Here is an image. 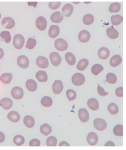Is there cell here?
<instances>
[{
	"label": "cell",
	"mask_w": 126,
	"mask_h": 150,
	"mask_svg": "<svg viewBox=\"0 0 126 150\" xmlns=\"http://www.w3.org/2000/svg\"><path fill=\"white\" fill-rule=\"evenodd\" d=\"M25 41V39L22 35L21 34H16L14 38L13 45L14 47L17 49H21L24 47Z\"/></svg>",
	"instance_id": "cell-1"
},
{
	"label": "cell",
	"mask_w": 126,
	"mask_h": 150,
	"mask_svg": "<svg viewBox=\"0 0 126 150\" xmlns=\"http://www.w3.org/2000/svg\"><path fill=\"white\" fill-rule=\"evenodd\" d=\"M72 82L73 84L77 86L83 85L85 83V79L81 73H76L72 77Z\"/></svg>",
	"instance_id": "cell-2"
},
{
	"label": "cell",
	"mask_w": 126,
	"mask_h": 150,
	"mask_svg": "<svg viewBox=\"0 0 126 150\" xmlns=\"http://www.w3.org/2000/svg\"><path fill=\"white\" fill-rule=\"evenodd\" d=\"M55 46L57 50L63 52L68 48V45L67 42L62 38H58L56 40Z\"/></svg>",
	"instance_id": "cell-3"
},
{
	"label": "cell",
	"mask_w": 126,
	"mask_h": 150,
	"mask_svg": "<svg viewBox=\"0 0 126 150\" xmlns=\"http://www.w3.org/2000/svg\"><path fill=\"white\" fill-rule=\"evenodd\" d=\"M94 127L97 130L103 131L106 129L107 123L105 120L101 118H97L94 121Z\"/></svg>",
	"instance_id": "cell-4"
},
{
	"label": "cell",
	"mask_w": 126,
	"mask_h": 150,
	"mask_svg": "<svg viewBox=\"0 0 126 150\" xmlns=\"http://www.w3.org/2000/svg\"><path fill=\"white\" fill-rule=\"evenodd\" d=\"M51 63L52 65L55 67H57L60 65L61 63V57L57 52H52L50 55Z\"/></svg>",
	"instance_id": "cell-5"
},
{
	"label": "cell",
	"mask_w": 126,
	"mask_h": 150,
	"mask_svg": "<svg viewBox=\"0 0 126 150\" xmlns=\"http://www.w3.org/2000/svg\"><path fill=\"white\" fill-rule=\"evenodd\" d=\"M12 96L16 100H20L24 96V91L22 89L18 86H15L12 89L11 92Z\"/></svg>",
	"instance_id": "cell-6"
},
{
	"label": "cell",
	"mask_w": 126,
	"mask_h": 150,
	"mask_svg": "<svg viewBox=\"0 0 126 150\" xmlns=\"http://www.w3.org/2000/svg\"><path fill=\"white\" fill-rule=\"evenodd\" d=\"M36 25L37 28L40 30H45L47 25V21L46 18L42 16L37 18L36 21Z\"/></svg>",
	"instance_id": "cell-7"
},
{
	"label": "cell",
	"mask_w": 126,
	"mask_h": 150,
	"mask_svg": "<svg viewBox=\"0 0 126 150\" xmlns=\"http://www.w3.org/2000/svg\"><path fill=\"white\" fill-rule=\"evenodd\" d=\"M17 62L18 66L22 69L27 68L29 65V59L25 55H22L19 56Z\"/></svg>",
	"instance_id": "cell-8"
},
{
	"label": "cell",
	"mask_w": 126,
	"mask_h": 150,
	"mask_svg": "<svg viewBox=\"0 0 126 150\" xmlns=\"http://www.w3.org/2000/svg\"><path fill=\"white\" fill-rule=\"evenodd\" d=\"M52 88L53 92L54 94H60L64 88L62 82L60 80H56L53 84Z\"/></svg>",
	"instance_id": "cell-9"
},
{
	"label": "cell",
	"mask_w": 126,
	"mask_h": 150,
	"mask_svg": "<svg viewBox=\"0 0 126 150\" xmlns=\"http://www.w3.org/2000/svg\"><path fill=\"white\" fill-rule=\"evenodd\" d=\"M2 24L5 28L11 29L15 26V23L14 19L12 18L6 17L4 18L2 20Z\"/></svg>",
	"instance_id": "cell-10"
},
{
	"label": "cell",
	"mask_w": 126,
	"mask_h": 150,
	"mask_svg": "<svg viewBox=\"0 0 126 150\" xmlns=\"http://www.w3.org/2000/svg\"><path fill=\"white\" fill-rule=\"evenodd\" d=\"M36 64L41 68L45 69L48 67L49 62L48 59L45 57L39 56L36 59Z\"/></svg>",
	"instance_id": "cell-11"
},
{
	"label": "cell",
	"mask_w": 126,
	"mask_h": 150,
	"mask_svg": "<svg viewBox=\"0 0 126 150\" xmlns=\"http://www.w3.org/2000/svg\"><path fill=\"white\" fill-rule=\"evenodd\" d=\"M78 115L79 119L83 123H86L89 119V114L88 111L85 108H81L78 112Z\"/></svg>",
	"instance_id": "cell-12"
},
{
	"label": "cell",
	"mask_w": 126,
	"mask_h": 150,
	"mask_svg": "<svg viewBox=\"0 0 126 150\" xmlns=\"http://www.w3.org/2000/svg\"><path fill=\"white\" fill-rule=\"evenodd\" d=\"M90 36L91 35L89 32L86 30H83L78 34V39L80 42L86 43L90 40Z\"/></svg>",
	"instance_id": "cell-13"
},
{
	"label": "cell",
	"mask_w": 126,
	"mask_h": 150,
	"mask_svg": "<svg viewBox=\"0 0 126 150\" xmlns=\"http://www.w3.org/2000/svg\"><path fill=\"white\" fill-rule=\"evenodd\" d=\"M87 141L88 144L91 146H94L98 143V135L94 132H90L87 137Z\"/></svg>",
	"instance_id": "cell-14"
},
{
	"label": "cell",
	"mask_w": 126,
	"mask_h": 150,
	"mask_svg": "<svg viewBox=\"0 0 126 150\" xmlns=\"http://www.w3.org/2000/svg\"><path fill=\"white\" fill-rule=\"evenodd\" d=\"M13 105L12 100L8 98H3L0 100V105L4 110H9L11 108Z\"/></svg>",
	"instance_id": "cell-15"
},
{
	"label": "cell",
	"mask_w": 126,
	"mask_h": 150,
	"mask_svg": "<svg viewBox=\"0 0 126 150\" xmlns=\"http://www.w3.org/2000/svg\"><path fill=\"white\" fill-rule=\"evenodd\" d=\"M60 32V29L58 25H52L50 28L48 35L51 38H56L59 35Z\"/></svg>",
	"instance_id": "cell-16"
},
{
	"label": "cell",
	"mask_w": 126,
	"mask_h": 150,
	"mask_svg": "<svg viewBox=\"0 0 126 150\" xmlns=\"http://www.w3.org/2000/svg\"><path fill=\"white\" fill-rule=\"evenodd\" d=\"M64 19L63 14L60 12H56L53 13L50 16V20L53 23H59Z\"/></svg>",
	"instance_id": "cell-17"
},
{
	"label": "cell",
	"mask_w": 126,
	"mask_h": 150,
	"mask_svg": "<svg viewBox=\"0 0 126 150\" xmlns=\"http://www.w3.org/2000/svg\"><path fill=\"white\" fill-rule=\"evenodd\" d=\"M73 11L74 7L71 4H66L62 8L63 15L67 17H69L71 16Z\"/></svg>",
	"instance_id": "cell-18"
},
{
	"label": "cell",
	"mask_w": 126,
	"mask_h": 150,
	"mask_svg": "<svg viewBox=\"0 0 126 150\" xmlns=\"http://www.w3.org/2000/svg\"><path fill=\"white\" fill-rule=\"evenodd\" d=\"M110 55V51L106 47L100 48L98 51V55L102 59H106Z\"/></svg>",
	"instance_id": "cell-19"
},
{
	"label": "cell",
	"mask_w": 126,
	"mask_h": 150,
	"mask_svg": "<svg viewBox=\"0 0 126 150\" xmlns=\"http://www.w3.org/2000/svg\"><path fill=\"white\" fill-rule=\"evenodd\" d=\"M25 86L27 89L32 92L35 91L37 88V83L33 79L27 80L25 83Z\"/></svg>",
	"instance_id": "cell-20"
},
{
	"label": "cell",
	"mask_w": 126,
	"mask_h": 150,
	"mask_svg": "<svg viewBox=\"0 0 126 150\" xmlns=\"http://www.w3.org/2000/svg\"><path fill=\"white\" fill-rule=\"evenodd\" d=\"M87 105L89 108L94 111L97 110L99 108V103L94 98L89 99L87 102Z\"/></svg>",
	"instance_id": "cell-21"
},
{
	"label": "cell",
	"mask_w": 126,
	"mask_h": 150,
	"mask_svg": "<svg viewBox=\"0 0 126 150\" xmlns=\"http://www.w3.org/2000/svg\"><path fill=\"white\" fill-rule=\"evenodd\" d=\"M122 62V59L119 55H114L110 60V64L113 67H117L121 64Z\"/></svg>",
	"instance_id": "cell-22"
},
{
	"label": "cell",
	"mask_w": 126,
	"mask_h": 150,
	"mask_svg": "<svg viewBox=\"0 0 126 150\" xmlns=\"http://www.w3.org/2000/svg\"><path fill=\"white\" fill-rule=\"evenodd\" d=\"M8 119L11 122L16 123L19 122L20 119V116L18 112L15 111H11L7 115Z\"/></svg>",
	"instance_id": "cell-23"
},
{
	"label": "cell",
	"mask_w": 126,
	"mask_h": 150,
	"mask_svg": "<svg viewBox=\"0 0 126 150\" xmlns=\"http://www.w3.org/2000/svg\"><path fill=\"white\" fill-rule=\"evenodd\" d=\"M13 74L10 73H4L0 76V81L4 84H10L13 79Z\"/></svg>",
	"instance_id": "cell-24"
},
{
	"label": "cell",
	"mask_w": 126,
	"mask_h": 150,
	"mask_svg": "<svg viewBox=\"0 0 126 150\" xmlns=\"http://www.w3.org/2000/svg\"><path fill=\"white\" fill-rule=\"evenodd\" d=\"M36 78L40 82H46L48 80V75L45 71H38L36 73Z\"/></svg>",
	"instance_id": "cell-25"
},
{
	"label": "cell",
	"mask_w": 126,
	"mask_h": 150,
	"mask_svg": "<svg viewBox=\"0 0 126 150\" xmlns=\"http://www.w3.org/2000/svg\"><path fill=\"white\" fill-rule=\"evenodd\" d=\"M24 123L27 127L29 128H32L35 125V120L32 117L27 115L24 118Z\"/></svg>",
	"instance_id": "cell-26"
},
{
	"label": "cell",
	"mask_w": 126,
	"mask_h": 150,
	"mask_svg": "<svg viewBox=\"0 0 126 150\" xmlns=\"http://www.w3.org/2000/svg\"><path fill=\"white\" fill-rule=\"evenodd\" d=\"M106 33L108 37L111 39H115L118 38L119 35L118 31L112 27L109 28L107 29Z\"/></svg>",
	"instance_id": "cell-27"
},
{
	"label": "cell",
	"mask_w": 126,
	"mask_h": 150,
	"mask_svg": "<svg viewBox=\"0 0 126 150\" xmlns=\"http://www.w3.org/2000/svg\"><path fill=\"white\" fill-rule=\"evenodd\" d=\"M40 130L41 133L45 136H47V135H49L52 130L51 127L47 124L42 125L40 127Z\"/></svg>",
	"instance_id": "cell-28"
},
{
	"label": "cell",
	"mask_w": 126,
	"mask_h": 150,
	"mask_svg": "<svg viewBox=\"0 0 126 150\" xmlns=\"http://www.w3.org/2000/svg\"><path fill=\"white\" fill-rule=\"evenodd\" d=\"M88 64H89V62L87 59H82L77 64V69L78 70L80 71L85 70L88 66Z\"/></svg>",
	"instance_id": "cell-29"
},
{
	"label": "cell",
	"mask_w": 126,
	"mask_h": 150,
	"mask_svg": "<svg viewBox=\"0 0 126 150\" xmlns=\"http://www.w3.org/2000/svg\"><path fill=\"white\" fill-rule=\"evenodd\" d=\"M65 59L69 65H74L76 63V58L75 55L70 52H68L65 55Z\"/></svg>",
	"instance_id": "cell-30"
},
{
	"label": "cell",
	"mask_w": 126,
	"mask_h": 150,
	"mask_svg": "<svg viewBox=\"0 0 126 150\" xmlns=\"http://www.w3.org/2000/svg\"><path fill=\"white\" fill-rule=\"evenodd\" d=\"M104 67L99 64H96L93 65L91 68V72L94 75L97 76L103 71Z\"/></svg>",
	"instance_id": "cell-31"
},
{
	"label": "cell",
	"mask_w": 126,
	"mask_h": 150,
	"mask_svg": "<svg viewBox=\"0 0 126 150\" xmlns=\"http://www.w3.org/2000/svg\"><path fill=\"white\" fill-rule=\"evenodd\" d=\"M123 17L119 14L112 16L111 17V22L113 25H119L123 21Z\"/></svg>",
	"instance_id": "cell-32"
},
{
	"label": "cell",
	"mask_w": 126,
	"mask_h": 150,
	"mask_svg": "<svg viewBox=\"0 0 126 150\" xmlns=\"http://www.w3.org/2000/svg\"><path fill=\"white\" fill-rule=\"evenodd\" d=\"M121 8V5L119 3L116 2L110 4L109 6V12L111 13H117L119 12Z\"/></svg>",
	"instance_id": "cell-33"
},
{
	"label": "cell",
	"mask_w": 126,
	"mask_h": 150,
	"mask_svg": "<svg viewBox=\"0 0 126 150\" xmlns=\"http://www.w3.org/2000/svg\"><path fill=\"white\" fill-rule=\"evenodd\" d=\"M113 132L117 136H123V127L122 125L118 124L114 127Z\"/></svg>",
	"instance_id": "cell-34"
},
{
	"label": "cell",
	"mask_w": 126,
	"mask_h": 150,
	"mask_svg": "<svg viewBox=\"0 0 126 150\" xmlns=\"http://www.w3.org/2000/svg\"><path fill=\"white\" fill-rule=\"evenodd\" d=\"M41 103L43 106L45 107H50L52 104L53 101L52 99L49 96H45L41 100Z\"/></svg>",
	"instance_id": "cell-35"
},
{
	"label": "cell",
	"mask_w": 126,
	"mask_h": 150,
	"mask_svg": "<svg viewBox=\"0 0 126 150\" xmlns=\"http://www.w3.org/2000/svg\"><path fill=\"white\" fill-rule=\"evenodd\" d=\"M106 79L107 81L109 84H114L118 81L116 75L112 73H108L106 76Z\"/></svg>",
	"instance_id": "cell-36"
},
{
	"label": "cell",
	"mask_w": 126,
	"mask_h": 150,
	"mask_svg": "<svg viewBox=\"0 0 126 150\" xmlns=\"http://www.w3.org/2000/svg\"><path fill=\"white\" fill-rule=\"evenodd\" d=\"M94 21V17L92 14H88L84 16L83 18V22L86 25H90Z\"/></svg>",
	"instance_id": "cell-37"
},
{
	"label": "cell",
	"mask_w": 126,
	"mask_h": 150,
	"mask_svg": "<svg viewBox=\"0 0 126 150\" xmlns=\"http://www.w3.org/2000/svg\"><path fill=\"white\" fill-rule=\"evenodd\" d=\"M108 110L112 115H116L119 112V108L115 103H112L109 104L108 107Z\"/></svg>",
	"instance_id": "cell-38"
},
{
	"label": "cell",
	"mask_w": 126,
	"mask_h": 150,
	"mask_svg": "<svg viewBox=\"0 0 126 150\" xmlns=\"http://www.w3.org/2000/svg\"><path fill=\"white\" fill-rule=\"evenodd\" d=\"M0 36L4 42L6 43H10L11 40V36L10 33L8 31H3L0 34Z\"/></svg>",
	"instance_id": "cell-39"
},
{
	"label": "cell",
	"mask_w": 126,
	"mask_h": 150,
	"mask_svg": "<svg viewBox=\"0 0 126 150\" xmlns=\"http://www.w3.org/2000/svg\"><path fill=\"white\" fill-rule=\"evenodd\" d=\"M13 142L15 145L18 146H20L24 144L25 139L22 135H17L14 137L13 139Z\"/></svg>",
	"instance_id": "cell-40"
},
{
	"label": "cell",
	"mask_w": 126,
	"mask_h": 150,
	"mask_svg": "<svg viewBox=\"0 0 126 150\" xmlns=\"http://www.w3.org/2000/svg\"><path fill=\"white\" fill-rule=\"evenodd\" d=\"M46 144L48 146H55L57 144V139L54 136L49 137L46 141Z\"/></svg>",
	"instance_id": "cell-41"
},
{
	"label": "cell",
	"mask_w": 126,
	"mask_h": 150,
	"mask_svg": "<svg viewBox=\"0 0 126 150\" xmlns=\"http://www.w3.org/2000/svg\"><path fill=\"white\" fill-rule=\"evenodd\" d=\"M36 40L33 38H29L27 40L26 48L29 50H32L36 46Z\"/></svg>",
	"instance_id": "cell-42"
},
{
	"label": "cell",
	"mask_w": 126,
	"mask_h": 150,
	"mask_svg": "<svg viewBox=\"0 0 126 150\" xmlns=\"http://www.w3.org/2000/svg\"><path fill=\"white\" fill-rule=\"evenodd\" d=\"M67 98L70 101L74 100L77 97L76 92L74 90L69 89L67 90L66 93Z\"/></svg>",
	"instance_id": "cell-43"
},
{
	"label": "cell",
	"mask_w": 126,
	"mask_h": 150,
	"mask_svg": "<svg viewBox=\"0 0 126 150\" xmlns=\"http://www.w3.org/2000/svg\"><path fill=\"white\" fill-rule=\"evenodd\" d=\"M61 2H50L49 6L51 9L55 10L57 9L60 6Z\"/></svg>",
	"instance_id": "cell-44"
},
{
	"label": "cell",
	"mask_w": 126,
	"mask_h": 150,
	"mask_svg": "<svg viewBox=\"0 0 126 150\" xmlns=\"http://www.w3.org/2000/svg\"><path fill=\"white\" fill-rule=\"evenodd\" d=\"M97 91H98V94L101 96H105L109 94V93L105 92L103 88L100 86L99 84L98 86Z\"/></svg>",
	"instance_id": "cell-45"
},
{
	"label": "cell",
	"mask_w": 126,
	"mask_h": 150,
	"mask_svg": "<svg viewBox=\"0 0 126 150\" xmlns=\"http://www.w3.org/2000/svg\"><path fill=\"white\" fill-rule=\"evenodd\" d=\"M41 143L37 139H34L29 142V145L31 146H40Z\"/></svg>",
	"instance_id": "cell-46"
},
{
	"label": "cell",
	"mask_w": 126,
	"mask_h": 150,
	"mask_svg": "<svg viewBox=\"0 0 126 150\" xmlns=\"http://www.w3.org/2000/svg\"><path fill=\"white\" fill-rule=\"evenodd\" d=\"M116 94L118 97H123V87H120L116 90Z\"/></svg>",
	"instance_id": "cell-47"
},
{
	"label": "cell",
	"mask_w": 126,
	"mask_h": 150,
	"mask_svg": "<svg viewBox=\"0 0 126 150\" xmlns=\"http://www.w3.org/2000/svg\"><path fill=\"white\" fill-rule=\"evenodd\" d=\"M5 135L3 132H0V143H3L5 140Z\"/></svg>",
	"instance_id": "cell-48"
},
{
	"label": "cell",
	"mask_w": 126,
	"mask_h": 150,
	"mask_svg": "<svg viewBox=\"0 0 126 150\" xmlns=\"http://www.w3.org/2000/svg\"><path fill=\"white\" fill-rule=\"evenodd\" d=\"M105 146H115V145L113 142L109 141V142H107V143H106V144H105Z\"/></svg>",
	"instance_id": "cell-49"
},
{
	"label": "cell",
	"mask_w": 126,
	"mask_h": 150,
	"mask_svg": "<svg viewBox=\"0 0 126 150\" xmlns=\"http://www.w3.org/2000/svg\"><path fill=\"white\" fill-rule=\"evenodd\" d=\"M59 146H69L70 145L68 143L66 142H62L59 144Z\"/></svg>",
	"instance_id": "cell-50"
},
{
	"label": "cell",
	"mask_w": 126,
	"mask_h": 150,
	"mask_svg": "<svg viewBox=\"0 0 126 150\" xmlns=\"http://www.w3.org/2000/svg\"><path fill=\"white\" fill-rule=\"evenodd\" d=\"M4 51L2 48H0V59H1L4 56Z\"/></svg>",
	"instance_id": "cell-51"
},
{
	"label": "cell",
	"mask_w": 126,
	"mask_h": 150,
	"mask_svg": "<svg viewBox=\"0 0 126 150\" xmlns=\"http://www.w3.org/2000/svg\"><path fill=\"white\" fill-rule=\"evenodd\" d=\"M37 4V2H36V3H35V2H33V3H32V2H29H29H28V3L29 6H34L35 7H36Z\"/></svg>",
	"instance_id": "cell-52"
},
{
	"label": "cell",
	"mask_w": 126,
	"mask_h": 150,
	"mask_svg": "<svg viewBox=\"0 0 126 150\" xmlns=\"http://www.w3.org/2000/svg\"><path fill=\"white\" fill-rule=\"evenodd\" d=\"M1 14H0V19H1Z\"/></svg>",
	"instance_id": "cell-53"
},
{
	"label": "cell",
	"mask_w": 126,
	"mask_h": 150,
	"mask_svg": "<svg viewBox=\"0 0 126 150\" xmlns=\"http://www.w3.org/2000/svg\"><path fill=\"white\" fill-rule=\"evenodd\" d=\"M0 70H1V69H0Z\"/></svg>",
	"instance_id": "cell-54"
}]
</instances>
